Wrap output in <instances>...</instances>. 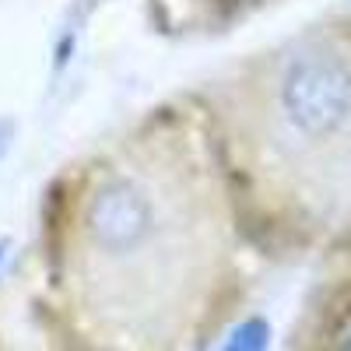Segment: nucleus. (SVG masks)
<instances>
[{"instance_id": "obj_1", "label": "nucleus", "mask_w": 351, "mask_h": 351, "mask_svg": "<svg viewBox=\"0 0 351 351\" xmlns=\"http://www.w3.org/2000/svg\"><path fill=\"white\" fill-rule=\"evenodd\" d=\"M53 306L102 351H183L232 271V180L190 95L77 155L46 193Z\"/></svg>"}, {"instance_id": "obj_2", "label": "nucleus", "mask_w": 351, "mask_h": 351, "mask_svg": "<svg viewBox=\"0 0 351 351\" xmlns=\"http://www.w3.org/2000/svg\"><path fill=\"white\" fill-rule=\"evenodd\" d=\"M267 112L291 144L341 141L351 130V60L324 39L295 43L267 74Z\"/></svg>"}, {"instance_id": "obj_3", "label": "nucleus", "mask_w": 351, "mask_h": 351, "mask_svg": "<svg viewBox=\"0 0 351 351\" xmlns=\"http://www.w3.org/2000/svg\"><path fill=\"white\" fill-rule=\"evenodd\" d=\"M337 351H351V330L341 337V348H337Z\"/></svg>"}]
</instances>
